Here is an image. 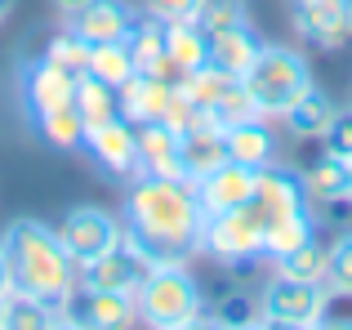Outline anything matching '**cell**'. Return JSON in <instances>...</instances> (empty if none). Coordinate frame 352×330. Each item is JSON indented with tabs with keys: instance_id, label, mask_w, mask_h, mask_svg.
I'll return each mask as SVG.
<instances>
[{
	"instance_id": "ffe728a7",
	"label": "cell",
	"mask_w": 352,
	"mask_h": 330,
	"mask_svg": "<svg viewBox=\"0 0 352 330\" xmlns=\"http://www.w3.org/2000/svg\"><path fill=\"white\" fill-rule=\"evenodd\" d=\"M263 50V41H258L254 32H250V23L241 27H228V32H214L210 36V67H219L223 76H245V67L254 63V54Z\"/></svg>"
},
{
	"instance_id": "f546056e",
	"label": "cell",
	"mask_w": 352,
	"mask_h": 330,
	"mask_svg": "<svg viewBox=\"0 0 352 330\" xmlns=\"http://www.w3.org/2000/svg\"><path fill=\"white\" fill-rule=\"evenodd\" d=\"M192 18H197L210 36H214V32H228V27H241V23H245V0H197Z\"/></svg>"
},
{
	"instance_id": "277c9868",
	"label": "cell",
	"mask_w": 352,
	"mask_h": 330,
	"mask_svg": "<svg viewBox=\"0 0 352 330\" xmlns=\"http://www.w3.org/2000/svg\"><path fill=\"white\" fill-rule=\"evenodd\" d=\"M312 85V72H308V58L285 45H263L254 54V63L245 67L241 76V89L250 94L258 116H285L290 103Z\"/></svg>"
},
{
	"instance_id": "52a82bcc",
	"label": "cell",
	"mask_w": 352,
	"mask_h": 330,
	"mask_svg": "<svg viewBox=\"0 0 352 330\" xmlns=\"http://www.w3.org/2000/svg\"><path fill=\"white\" fill-rule=\"evenodd\" d=\"M58 232V241L67 245V254L76 259V268L80 263H89V259H98V254H107L112 245L125 241V228H120V219H112L107 210H98V206H76V210H67L63 214V223L54 228Z\"/></svg>"
},
{
	"instance_id": "30bf717a",
	"label": "cell",
	"mask_w": 352,
	"mask_h": 330,
	"mask_svg": "<svg viewBox=\"0 0 352 330\" xmlns=\"http://www.w3.org/2000/svg\"><path fill=\"white\" fill-rule=\"evenodd\" d=\"M138 14L129 0H85L76 14H67V32L80 36L85 45H112V41H129Z\"/></svg>"
},
{
	"instance_id": "e575fe53",
	"label": "cell",
	"mask_w": 352,
	"mask_h": 330,
	"mask_svg": "<svg viewBox=\"0 0 352 330\" xmlns=\"http://www.w3.org/2000/svg\"><path fill=\"white\" fill-rule=\"evenodd\" d=\"M9 295H14V272H9L5 250H0V299H9Z\"/></svg>"
},
{
	"instance_id": "74e56055",
	"label": "cell",
	"mask_w": 352,
	"mask_h": 330,
	"mask_svg": "<svg viewBox=\"0 0 352 330\" xmlns=\"http://www.w3.org/2000/svg\"><path fill=\"white\" fill-rule=\"evenodd\" d=\"M0 330H5V299H0Z\"/></svg>"
},
{
	"instance_id": "9c48e42d",
	"label": "cell",
	"mask_w": 352,
	"mask_h": 330,
	"mask_svg": "<svg viewBox=\"0 0 352 330\" xmlns=\"http://www.w3.org/2000/svg\"><path fill=\"white\" fill-rule=\"evenodd\" d=\"M147 268H152V263H147V254L125 236V241L112 245L107 254H98V259L80 263V268H76V281H80V290H112V295H134V290L143 286Z\"/></svg>"
},
{
	"instance_id": "8fae6325",
	"label": "cell",
	"mask_w": 352,
	"mask_h": 330,
	"mask_svg": "<svg viewBox=\"0 0 352 330\" xmlns=\"http://www.w3.org/2000/svg\"><path fill=\"white\" fill-rule=\"evenodd\" d=\"M192 188H197V201L210 219V214H223V210H236V206H245V201H254L258 170H250V165H241V161H223L219 170H210L206 179H197Z\"/></svg>"
},
{
	"instance_id": "8992f818",
	"label": "cell",
	"mask_w": 352,
	"mask_h": 330,
	"mask_svg": "<svg viewBox=\"0 0 352 330\" xmlns=\"http://www.w3.org/2000/svg\"><path fill=\"white\" fill-rule=\"evenodd\" d=\"M258 308H263V322L272 326H317L326 313V290H321V281H299L276 272L263 286Z\"/></svg>"
},
{
	"instance_id": "d4e9b609",
	"label": "cell",
	"mask_w": 352,
	"mask_h": 330,
	"mask_svg": "<svg viewBox=\"0 0 352 330\" xmlns=\"http://www.w3.org/2000/svg\"><path fill=\"white\" fill-rule=\"evenodd\" d=\"M85 72H89V76H98L103 85L120 89L129 76H134V58H129V45H125V41H112V45H89Z\"/></svg>"
},
{
	"instance_id": "3957f363",
	"label": "cell",
	"mask_w": 352,
	"mask_h": 330,
	"mask_svg": "<svg viewBox=\"0 0 352 330\" xmlns=\"http://www.w3.org/2000/svg\"><path fill=\"white\" fill-rule=\"evenodd\" d=\"M134 308L138 322L156 326V330H188L201 322V286L183 263H152L143 277V286L134 290Z\"/></svg>"
},
{
	"instance_id": "f35d334b",
	"label": "cell",
	"mask_w": 352,
	"mask_h": 330,
	"mask_svg": "<svg viewBox=\"0 0 352 330\" xmlns=\"http://www.w3.org/2000/svg\"><path fill=\"white\" fill-rule=\"evenodd\" d=\"M348 197H352V165H348Z\"/></svg>"
},
{
	"instance_id": "ba28073f",
	"label": "cell",
	"mask_w": 352,
	"mask_h": 330,
	"mask_svg": "<svg viewBox=\"0 0 352 330\" xmlns=\"http://www.w3.org/2000/svg\"><path fill=\"white\" fill-rule=\"evenodd\" d=\"M76 76L80 72L54 63L50 54L45 58H27L18 67V94H23V107H27V121L41 112H54L63 103H76Z\"/></svg>"
},
{
	"instance_id": "9a60e30c",
	"label": "cell",
	"mask_w": 352,
	"mask_h": 330,
	"mask_svg": "<svg viewBox=\"0 0 352 330\" xmlns=\"http://www.w3.org/2000/svg\"><path fill=\"white\" fill-rule=\"evenodd\" d=\"M58 322H76V326H129L138 322V308H134V295H112V290H80V299L72 295L67 308H63Z\"/></svg>"
},
{
	"instance_id": "4dcf8cb0",
	"label": "cell",
	"mask_w": 352,
	"mask_h": 330,
	"mask_svg": "<svg viewBox=\"0 0 352 330\" xmlns=\"http://www.w3.org/2000/svg\"><path fill=\"white\" fill-rule=\"evenodd\" d=\"M326 281L339 290V295L352 299V236H339L326 250Z\"/></svg>"
},
{
	"instance_id": "484cf974",
	"label": "cell",
	"mask_w": 352,
	"mask_h": 330,
	"mask_svg": "<svg viewBox=\"0 0 352 330\" xmlns=\"http://www.w3.org/2000/svg\"><path fill=\"white\" fill-rule=\"evenodd\" d=\"M303 192H308L312 201H339V197H348V165L335 161V157H321L308 174H303Z\"/></svg>"
},
{
	"instance_id": "d6a6232c",
	"label": "cell",
	"mask_w": 352,
	"mask_h": 330,
	"mask_svg": "<svg viewBox=\"0 0 352 330\" xmlns=\"http://www.w3.org/2000/svg\"><path fill=\"white\" fill-rule=\"evenodd\" d=\"M50 54L54 63H63V67H72V72H85V58H89V45L80 41V36H72V32H63V36H54L50 41Z\"/></svg>"
},
{
	"instance_id": "5bb4252c",
	"label": "cell",
	"mask_w": 352,
	"mask_h": 330,
	"mask_svg": "<svg viewBox=\"0 0 352 330\" xmlns=\"http://www.w3.org/2000/svg\"><path fill=\"white\" fill-rule=\"evenodd\" d=\"M294 23L317 45H344L352 36V0H290Z\"/></svg>"
},
{
	"instance_id": "cb8c5ba5",
	"label": "cell",
	"mask_w": 352,
	"mask_h": 330,
	"mask_svg": "<svg viewBox=\"0 0 352 330\" xmlns=\"http://www.w3.org/2000/svg\"><path fill=\"white\" fill-rule=\"evenodd\" d=\"M32 125H36V134L58 152H72V148L85 143V121H80L76 103H63V107H54V112L32 116Z\"/></svg>"
},
{
	"instance_id": "83f0119b",
	"label": "cell",
	"mask_w": 352,
	"mask_h": 330,
	"mask_svg": "<svg viewBox=\"0 0 352 330\" xmlns=\"http://www.w3.org/2000/svg\"><path fill=\"white\" fill-rule=\"evenodd\" d=\"M308 236H312L308 210H294V214H285V219H276V223H267V232H263V254L281 259L285 250H294V245L308 241Z\"/></svg>"
},
{
	"instance_id": "6da1fadb",
	"label": "cell",
	"mask_w": 352,
	"mask_h": 330,
	"mask_svg": "<svg viewBox=\"0 0 352 330\" xmlns=\"http://www.w3.org/2000/svg\"><path fill=\"white\" fill-rule=\"evenodd\" d=\"M206 210L197 188L174 174H138L125 197V236L147 254V263H183L201 250Z\"/></svg>"
},
{
	"instance_id": "1f68e13d",
	"label": "cell",
	"mask_w": 352,
	"mask_h": 330,
	"mask_svg": "<svg viewBox=\"0 0 352 330\" xmlns=\"http://www.w3.org/2000/svg\"><path fill=\"white\" fill-rule=\"evenodd\" d=\"M321 143H326V157L352 165V112H335V121L326 125Z\"/></svg>"
},
{
	"instance_id": "e0dca14e",
	"label": "cell",
	"mask_w": 352,
	"mask_h": 330,
	"mask_svg": "<svg viewBox=\"0 0 352 330\" xmlns=\"http://www.w3.org/2000/svg\"><path fill=\"white\" fill-rule=\"evenodd\" d=\"M223 143H228V161H241L250 170H263V165L276 161V134L267 130L263 116H245V121L228 125Z\"/></svg>"
},
{
	"instance_id": "4fadbf2b",
	"label": "cell",
	"mask_w": 352,
	"mask_h": 330,
	"mask_svg": "<svg viewBox=\"0 0 352 330\" xmlns=\"http://www.w3.org/2000/svg\"><path fill=\"white\" fill-rule=\"evenodd\" d=\"M170 98H174V85L165 76H147V72H134L125 85L116 89V103H120V116L129 125H147V121H165L170 112Z\"/></svg>"
},
{
	"instance_id": "d590c367",
	"label": "cell",
	"mask_w": 352,
	"mask_h": 330,
	"mask_svg": "<svg viewBox=\"0 0 352 330\" xmlns=\"http://www.w3.org/2000/svg\"><path fill=\"white\" fill-rule=\"evenodd\" d=\"M80 5H85V0H54V9H58V14H63V18H67V14H76V9H80Z\"/></svg>"
},
{
	"instance_id": "2e32d148",
	"label": "cell",
	"mask_w": 352,
	"mask_h": 330,
	"mask_svg": "<svg viewBox=\"0 0 352 330\" xmlns=\"http://www.w3.org/2000/svg\"><path fill=\"white\" fill-rule=\"evenodd\" d=\"M228 161V143H223V130L219 125H197V130H183L179 134V170L188 183L206 179L210 170Z\"/></svg>"
},
{
	"instance_id": "5b68a950",
	"label": "cell",
	"mask_w": 352,
	"mask_h": 330,
	"mask_svg": "<svg viewBox=\"0 0 352 330\" xmlns=\"http://www.w3.org/2000/svg\"><path fill=\"white\" fill-rule=\"evenodd\" d=\"M201 250L219 263H250L263 254V214L254 210V201L223 214H210L201 223Z\"/></svg>"
},
{
	"instance_id": "7402d4cb",
	"label": "cell",
	"mask_w": 352,
	"mask_h": 330,
	"mask_svg": "<svg viewBox=\"0 0 352 330\" xmlns=\"http://www.w3.org/2000/svg\"><path fill=\"white\" fill-rule=\"evenodd\" d=\"M335 112H339V107L330 103V98L321 94L317 85H308V89H303V94L290 103V112H285V125H290L299 139H321V134H326V125L335 121Z\"/></svg>"
},
{
	"instance_id": "7c38bea8",
	"label": "cell",
	"mask_w": 352,
	"mask_h": 330,
	"mask_svg": "<svg viewBox=\"0 0 352 330\" xmlns=\"http://www.w3.org/2000/svg\"><path fill=\"white\" fill-rule=\"evenodd\" d=\"M80 148L89 152L107 174H138V125H129L125 116H112L98 130H85V143Z\"/></svg>"
},
{
	"instance_id": "d6986e66",
	"label": "cell",
	"mask_w": 352,
	"mask_h": 330,
	"mask_svg": "<svg viewBox=\"0 0 352 330\" xmlns=\"http://www.w3.org/2000/svg\"><path fill=\"white\" fill-rule=\"evenodd\" d=\"M138 174H174L183 179L179 170V130L165 121H147L138 125Z\"/></svg>"
},
{
	"instance_id": "4316f807",
	"label": "cell",
	"mask_w": 352,
	"mask_h": 330,
	"mask_svg": "<svg viewBox=\"0 0 352 330\" xmlns=\"http://www.w3.org/2000/svg\"><path fill=\"white\" fill-rule=\"evenodd\" d=\"M276 272L299 281H326V250L317 245V236H308V241H299L294 250H285L276 259Z\"/></svg>"
},
{
	"instance_id": "8d00e7d4",
	"label": "cell",
	"mask_w": 352,
	"mask_h": 330,
	"mask_svg": "<svg viewBox=\"0 0 352 330\" xmlns=\"http://www.w3.org/2000/svg\"><path fill=\"white\" fill-rule=\"evenodd\" d=\"M14 9V0H0V23H5V14Z\"/></svg>"
},
{
	"instance_id": "44dd1931",
	"label": "cell",
	"mask_w": 352,
	"mask_h": 330,
	"mask_svg": "<svg viewBox=\"0 0 352 330\" xmlns=\"http://www.w3.org/2000/svg\"><path fill=\"white\" fill-rule=\"evenodd\" d=\"M129 58H134V72H147V76H165L170 67V58H165V23H156V18H138L134 32H129Z\"/></svg>"
},
{
	"instance_id": "603a6c76",
	"label": "cell",
	"mask_w": 352,
	"mask_h": 330,
	"mask_svg": "<svg viewBox=\"0 0 352 330\" xmlns=\"http://www.w3.org/2000/svg\"><path fill=\"white\" fill-rule=\"evenodd\" d=\"M76 112H80V121H85V130L107 125L112 116H120L116 89L103 85L98 76H89V72H80V76H76Z\"/></svg>"
},
{
	"instance_id": "836d02e7",
	"label": "cell",
	"mask_w": 352,
	"mask_h": 330,
	"mask_svg": "<svg viewBox=\"0 0 352 330\" xmlns=\"http://www.w3.org/2000/svg\"><path fill=\"white\" fill-rule=\"evenodd\" d=\"M197 0H143V14L156 23H174V18H192Z\"/></svg>"
},
{
	"instance_id": "f1b7e54d",
	"label": "cell",
	"mask_w": 352,
	"mask_h": 330,
	"mask_svg": "<svg viewBox=\"0 0 352 330\" xmlns=\"http://www.w3.org/2000/svg\"><path fill=\"white\" fill-rule=\"evenodd\" d=\"M58 322V313H54L50 304H41V299H32V295H9L5 299V326L9 330H45V326H54Z\"/></svg>"
},
{
	"instance_id": "7a4b0ae2",
	"label": "cell",
	"mask_w": 352,
	"mask_h": 330,
	"mask_svg": "<svg viewBox=\"0 0 352 330\" xmlns=\"http://www.w3.org/2000/svg\"><path fill=\"white\" fill-rule=\"evenodd\" d=\"M0 250L9 259L18 295L41 299L63 317L67 299L76 295V259L58 241V232L50 223H41V219H14L5 228V236H0Z\"/></svg>"
},
{
	"instance_id": "ac0fdd59",
	"label": "cell",
	"mask_w": 352,
	"mask_h": 330,
	"mask_svg": "<svg viewBox=\"0 0 352 330\" xmlns=\"http://www.w3.org/2000/svg\"><path fill=\"white\" fill-rule=\"evenodd\" d=\"M165 58H170V67L179 72V76L206 67L210 63V32L197 18H174V23H165Z\"/></svg>"
}]
</instances>
